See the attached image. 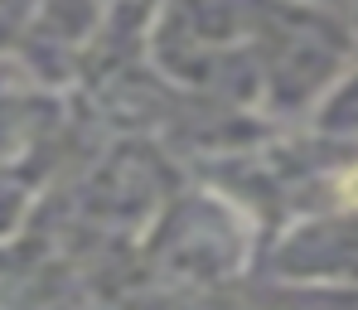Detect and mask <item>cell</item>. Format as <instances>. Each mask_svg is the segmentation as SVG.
Returning a JSON list of instances; mask_svg holds the SVG:
<instances>
[{
    "label": "cell",
    "mask_w": 358,
    "mask_h": 310,
    "mask_svg": "<svg viewBox=\"0 0 358 310\" xmlns=\"http://www.w3.org/2000/svg\"><path fill=\"white\" fill-rule=\"evenodd\" d=\"M339 189H344V204H354V209H358V170H354V175H344V185H339Z\"/></svg>",
    "instance_id": "6da1fadb"
}]
</instances>
